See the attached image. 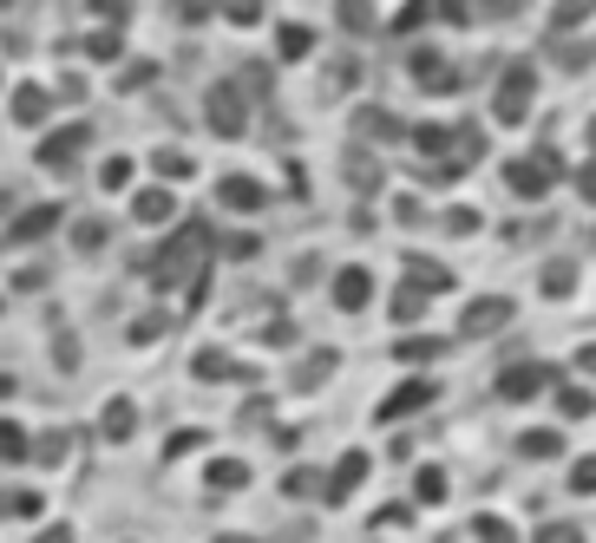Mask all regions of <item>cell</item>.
Returning a JSON list of instances; mask_svg holds the SVG:
<instances>
[{"instance_id": "obj_1", "label": "cell", "mask_w": 596, "mask_h": 543, "mask_svg": "<svg viewBox=\"0 0 596 543\" xmlns=\"http://www.w3.org/2000/svg\"><path fill=\"white\" fill-rule=\"evenodd\" d=\"M217 197H223V203H230L236 216H256V210L269 203V190H262L256 177H223V184H217Z\"/></svg>"}, {"instance_id": "obj_2", "label": "cell", "mask_w": 596, "mask_h": 543, "mask_svg": "<svg viewBox=\"0 0 596 543\" xmlns=\"http://www.w3.org/2000/svg\"><path fill=\"white\" fill-rule=\"evenodd\" d=\"M85 138H92L85 125H59V131H46V144H39V164H72Z\"/></svg>"}, {"instance_id": "obj_3", "label": "cell", "mask_w": 596, "mask_h": 543, "mask_svg": "<svg viewBox=\"0 0 596 543\" xmlns=\"http://www.w3.org/2000/svg\"><path fill=\"white\" fill-rule=\"evenodd\" d=\"M367 295H374V275H367V269H341V275H335V308L361 315V308H367Z\"/></svg>"}, {"instance_id": "obj_4", "label": "cell", "mask_w": 596, "mask_h": 543, "mask_svg": "<svg viewBox=\"0 0 596 543\" xmlns=\"http://www.w3.org/2000/svg\"><path fill=\"white\" fill-rule=\"evenodd\" d=\"M210 125H217L223 138L243 131V98H236V85H217V92H210Z\"/></svg>"}, {"instance_id": "obj_5", "label": "cell", "mask_w": 596, "mask_h": 543, "mask_svg": "<svg viewBox=\"0 0 596 543\" xmlns=\"http://www.w3.org/2000/svg\"><path fill=\"white\" fill-rule=\"evenodd\" d=\"M505 321H512V302H505V295H486V302H472L466 334H492V328H505Z\"/></svg>"}, {"instance_id": "obj_6", "label": "cell", "mask_w": 596, "mask_h": 543, "mask_svg": "<svg viewBox=\"0 0 596 543\" xmlns=\"http://www.w3.org/2000/svg\"><path fill=\"white\" fill-rule=\"evenodd\" d=\"M426 400H433V380H407L394 400H381V420H407V413H413V406H426Z\"/></svg>"}, {"instance_id": "obj_7", "label": "cell", "mask_w": 596, "mask_h": 543, "mask_svg": "<svg viewBox=\"0 0 596 543\" xmlns=\"http://www.w3.org/2000/svg\"><path fill=\"white\" fill-rule=\"evenodd\" d=\"M46 229H59V203H39V210H26V216L13 223V243H39Z\"/></svg>"}, {"instance_id": "obj_8", "label": "cell", "mask_w": 596, "mask_h": 543, "mask_svg": "<svg viewBox=\"0 0 596 543\" xmlns=\"http://www.w3.org/2000/svg\"><path fill=\"white\" fill-rule=\"evenodd\" d=\"M525 105H531V72H512L499 92V118H525Z\"/></svg>"}, {"instance_id": "obj_9", "label": "cell", "mask_w": 596, "mask_h": 543, "mask_svg": "<svg viewBox=\"0 0 596 543\" xmlns=\"http://www.w3.org/2000/svg\"><path fill=\"white\" fill-rule=\"evenodd\" d=\"M171 210H177V203H171V190H138V203H131V216H138V223H171Z\"/></svg>"}, {"instance_id": "obj_10", "label": "cell", "mask_w": 596, "mask_h": 543, "mask_svg": "<svg viewBox=\"0 0 596 543\" xmlns=\"http://www.w3.org/2000/svg\"><path fill=\"white\" fill-rule=\"evenodd\" d=\"M46 111H52V105H46L39 85H20V92H13V118H20V125H39Z\"/></svg>"}, {"instance_id": "obj_11", "label": "cell", "mask_w": 596, "mask_h": 543, "mask_svg": "<svg viewBox=\"0 0 596 543\" xmlns=\"http://www.w3.org/2000/svg\"><path fill=\"white\" fill-rule=\"evenodd\" d=\"M131 413H138L131 400H112V406H105V439H131V426H138Z\"/></svg>"}, {"instance_id": "obj_12", "label": "cell", "mask_w": 596, "mask_h": 543, "mask_svg": "<svg viewBox=\"0 0 596 543\" xmlns=\"http://www.w3.org/2000/svg\"><path fill=\"white\" fill-rule=\"evenodd\" d=\"M499 387H505V393L518 400V393H538V387H545V374H538V367H512V374H505Z\"/></svg>"}, {"instance_id": "obj_13", "label": "cell", "mask_w": 596, "mask_h": 543, "mask_svg": "<svg viewBox=\"0 0 596 543\" xmlns=\"http://www.w3.org/2000/svg\"><path fill=\"white\" fill-rule=\"evenodd\" d=\"M308 52V26H282V59H302Z\"/></svg>"}, {"instance_id": "obj_14", "label": "cell", "mask_w": 596, "mask_h": 543, "mask_svg": "<svg viewBox=\"0 0 596 543\" xmlns=\"http://www.w3.org/2000/svg\"><path fill=\"white\" fill-rule=\"evenodd\" d=\"M98 184H105V190H125V184H131V164H125V157H112V164L98 170Z\"/></svg>"}, {"instance_id": "obj_15", "label": "cell", "mask_w": 596, "mask_h": 543, "mask_svg": "<svg viewBox=\"0 0 596 543\" xmlns=\"http://www.w3.org/2000/svg\"><path fill=\"white\" fill-rule=\"evenodd\" d=\"M512 190H545V170L538 164H512Z\"/></svg>"}, {"instance_id": "obj_16", "label": "cell", "mask_w": 596, "mask_h": 543, "mask_svg": "<svg viewBox=\"0 0 596 543\" xmlns=\"http://www.w3.org/2000/svg\"><path fill=\"white\" fill-rule=\"evenodd\" d=\"M361 472H367V459H361V452H348V459H341V479H335V498H341V492H348Z\"/></svg>"}, {"instance_id": "obj_17", "label": "cell", "mask_w": 596, "mask_h": 543, "mask_svg": "<svg viewBox=\"0 0 596 543\" xmlns=\"http://www.w3.org/2000/svg\"><path fill=\"white\" fill-rule=\"evenodd\" d=\"M0 452H7V459H26V433H20V426H13V420H7V426H0Z\"/></svg>"}, {"instance_id": "obj_18", "label": "cell", "mask_w": 596, "mask_h": 543, "mask_svg": "<svg viewBox=\"0 0 596 543\" xmlns=\"http://www.w3.org/2000/svg\"><path fill=\"white\" fill-rule=\"evenodd\" d=\"M85 52H92V59H118V33H92Z\"/></svg>"}, {"instance_id": "obj_19", "label": "cell", "mask_w": 596, "mask_h": 543, "mask_svg": "<svg viewBox=\"0 0 596 543\" xmlns=\"http://www.w3.org/2000/svg\"><path fill=\"white\" fill-rule=\"evenodd\" d=\"M72 243H79V249H98V243H105V223H79Z\"/></svg>"}, {"instance_id": "obj_20", "label": "cell", "mask_w": 596, "mask_h": 543, "mask_svg": "<svg viewBox=\"0 0 596 543\" xmlns=\"http://www.w3.org/2000/svg\"><path fill=\"white\" fill-rule=\"evenodd\" d=\"M433 354H440V341H407L400 347V361H433Z\"/></svg>"}, {"instance_id": "obj_21", "label": "cell", "mask_w": 596, "mask_h": 543, "mask_svg": "<svg viewBox=\"0 0 596 543\" xmlns=\"http://www.w3.org/2000/svg\"><path fill=\"white\" fill-rule=\"evenodd\" d=\"M591 7H596V0H564V7H558V26H571V20H584Z\"/></svg>"}, {"instance_id": "obj_22", "label": "cell", "mask_w": 596, "mask_h": 543, "mask_svg": "<svg viewBox=\"0 0 596 543\" xmlns=\"http://www.w3.org/2000/svg\"><path fill=\"white\" fill-rule=\"evenodd\" d=\"M92 7H98V13H125V0H92Z\"/></svg>"}, {"instance_id": "obj_23", "label": "cell", "mask_w": 596, "mask_h": 543, "mask_svg": "<svg viewBox=\"0 0 596 543\" xmlns=\"http://www.w3.org/2000/svg\"><path fill=\"white\" fill-rule=\"evenodd\" d=\"M577 361H584V374H596V347H584V354H577Z\"/></svg>"}, {"instance_id": "obj_24", "label": "cell", "mask_w": 596, "mask_h": 543, "mask_svg": "<svg viewBox=\"0 0 596 543\" xmlns=\"http://www.w3.org/2000/svg\"><path fill=\"white\" fill-rule=\"evenodd\" d=\"M39 543H72V531H46Z\"/></svg>"}, {"instance_id": "obj_25", "label": "cell", "mask_w": 596, "mask_h": 543, "mask_svg": "<svg viewBox=\"0 0 596 543\" xmlns=\"http://www.w3.org/2000/svg\"><path fill=\"white\" fill-rule=\"evenodd\" d=\"M0 7H7V0H0Z\"/></svg>"}, {"instance_id": "obj_26", "label": "cell", "mask_w": 596, "mask_h": 543, "mask_svg": "<svg viewBox=\"0 0 596 543\" xmlns=\"http://www.w3.org/2000/svg\"><path fill=\"white\" fill-rule=\"evenodd\" d=\"M0 308H7V302H0Z\"/></svg>"}]
</instances>
